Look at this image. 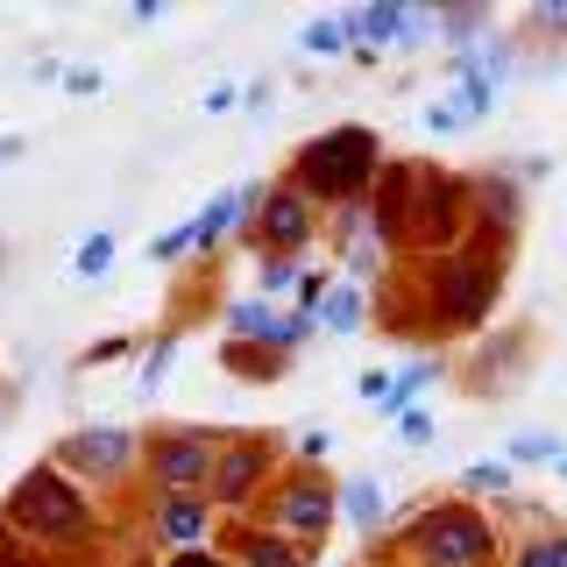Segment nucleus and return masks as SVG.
Here are the masks:
<instances>
[{
  "label": "nucleus",
  "mask_w": 567,
  "mask_h": 567,
  "mask_svg": "<svg viewBox=\"0 0 567 567\" xmlns=\"http://www.w3.org/2000/svg\"><path fill=\"white\" fill-rule=\"evenodd\" d=\"M383 164H390V156H383L377 128H362V121H333V128H319V135H306L291 150V185L306 192L312 206L341 213V206H362L369 192H377Z\"/></svg>",
  "instance_id": "obj_1"
},
{
  "label": "nucleus",
  "mask_w": 567,
  "mask_h": 567,
  "mask_svg": "<svg viewBox=\"0 0 567 567\" xmlns=\"http://www.w3.org/2000/svg\"><path fill=\"white\" fill-rule=\"evenodd\" d=\"M0 525L14 539H29L35 554H64V546H85L100 532V504L71 483L58 461H35V468L14 475L8 504H0Z\"/></svg>",
  "instance_id": "obj_2"
},
{
  "label": "nucleus",
  "mask_w": 567,
  "mask_h": 567,
  "mask_svg": "<svg viewBox=\"0 0 567 567\" xmlns=\"http://www.w3.org/2000/svg\"><path fill=\"white\" fill-rule=\"evenodd\" d=\"M398 554L404 567H496L504 539H496V518L483 504L440 496V504H419V518L398 525Z\"/></svg>",
  "instance_id": "obj_3"
},
{
  "label": "nucleus",
  "mask_w": 567,
  "mask_h": 567,
  "mask_svg": "<svg viewBox=\"0 0 567 567\" xmlns=\"http://www.w3.org/2000/svg\"><path fill=\"white\" fill-rule=\"evenodd\" d=\"M504 298V248H454V256L425 262V319L447 333H475Z\"/></svg>",
  "instance_id": "obj_4"
},
{
  "label": "nucleus",
  "mask_w": 567,
  "mask_h": 567,
  "mask_svg": "<svg viewBox=\"0 0 567 567\" xmlns=\"http://www.w3.org/2000/svg\"><path fill=\"white\" fill-rule=\"evenodd\" d=\"M277 475H284V454H277L270 433H227L220 461H213V483H206V504L220 511V525L256 518L262 496L277 489Z\"/></svg>",
  "instance_id": "obj_5"
},
{
  "label": "nucleus",
  "mask_w": 567,
  "mask_h": 567,
  "mask_svg": "<svg viewBox=\"0 0 567 567\" xmlns=\"http://www.w3.org/2000/svg\"><path fill=\"white\" fill-rule=\"evenodd\" d=\"M256 518L270 525V532H284L291 546L319 554V539L341 525V483H327V468H284V475H277V489L262 496Z\"/></svg>",
  "instance_id": "obj_6"
},
{
  "label": "nucleus",
  "mask_w": 567,
  "mask_h": 567,
  "mask_svg": "<svg viewBox=\"0 0 567 567\" xmlns=\"http://www.w3.org/2000/svg\"><path fill=\"white\" fill-rule=\"evenodd\" d=\"M142 447H150V433H135V425H79V433H64L50 447V461L85 496H100V489H121L142 468Z\"/></svg>",
  "instance_id": "obj_7"
},
{
  "label": "nucleus",
  "mask_w": 567,
  "mask_h": 567,
  "mask_svg": "<svg viewBox=\"0 0 567 567\" xmlns=\"http://www.w3.org/2000/svg\"><path fill=\"white\" fill-rule=\"evenodd\" d=\"M220 440L227 433H213V425H164V433H150V447H142V475L156 483V496H206Z\"/></svg>",
  "instance_id": "obj_8"
},
{
  "label": "nucleus",
  "mask_w": 567,
  "mask_h": 567,
  "mask_svg": "<svg viewBox=\"0 0 567 567\" xmlns=\"http://www.w3.org/2000/svg\"><path fill=\"white\" fill-rule=\"evenodd\" d=\"M248 227H256V256H298L306 262V248L319 241V206L284 177V185H262V206Z\"/></svg>",
  "instance_id": "obj_9"
},
{
  "label": "nucleus",
  "mask_w": 567,
  "mask_h": 567,
  "mask_svg": "<svg viewBox=\"0 0 567 567\" xmlns=\"http://www.w3.org/2000/svg\"><path fill=\"white\" fill-rule=\"evenodd\" d=\"M150 532H156V546H164V560L171 554H206V546L220 539V511H213L206 496H156Z\"/></svg>",
  "instance_id": "obj_10"
},
{
  "label": "nucleus",
  "mask_w": 567,
  "mask_h": 567,
  "mask_svg": "<svg viewBox=\"0 0 567 567\" xmlns=\"http://www.w3.org/2000/svg\"><path fill=\"white\" fill-rule=\"evenodd\" d=\"M256 206H262V185H220L199 213H192V256H213V248H227L248 220H256Z\"/></svg>",
  "instance_id": "obj_11"
},
{
  "label": "nucleus",
  "mask_w": 567,
  "mask_h": 567,
  "mask_svg": "<svg viewBox=\"0 0 567 567\" xmlns=\"http://www.w3.org/2000/svg\"><path fill=\"white\" fill-rule=\"evenodd\" d=\"M468 213H475V227L504 248L511 235H518V213H525V185H518V171H483V177H468Z\"/></svg>",
  "instance_id": "obj_12"
},
{
  "label": "nucleus",
  "mask_w": 567,
  "mask_h": 567,
  "mask_svg": "<svg viewBox=\"0 0 567 567\" xmlns=\"http://www.w3.org/2000/svg\"><path fill=\"white\" fill-rule=\"evenodd\" d=\"M213 546H220V554L235 560V567H312L306 546H291L284 532H270L262 518H235V525H220V539H213Z\"/></svg>",
  "instance_id": "obj_13"
},
{
  "label": "nucleus",
  "mask_w": 567,
  "mask_h": 567,
  "mask_svg": "<svg viewBox=\"0 0 567 567\" xmlns=\"http://www.w3.org/2000/svg\"><path fill=\"white\" fill-rule=\"evenodd\" d=\"M341 525H354V539H369V546H383L390 532H398V504H390L383 475L354 468L348 483H341Z\"/></svg>",
  "instance_id": "obj_14"
},
{
  "label": "nucleus",
  "mask_w": 567,
  "mask_h": 567,
  "mask_svg": "<svg viewBox=\"0 0 567 567\" xmlns=\"http://www.w3.org/2000/svg\"><path fill=\"white\" fill-rule=\"evenodd\" d=\"M440 377H447V362H440V354H412V362H398V369H390V398H383V412H377V419L398 425L404 412H419L425 390H433Z\"/></svg>",
  "instance_id": "obj_15"
},
{
  "label": "nucleus",
  "mask_w": 567,
  "mask_h": 567,
  "mask_svg": "<svg viewBox=\"0 0 567 567\" xmlns=\"http://www.w3.org/2000/svg\"><path fill=\"white\" fill-rule=\"evenodd\" d=\"M369 312H377V306H369L362 284H354V277H333L327 298H319V333H341V341H354V333L369 327Z\"/></svg>",
  "instance_id": "obj_16"
},
{
  "label": "nucleus",
  "mask_w": 567,
  "mask_h": 567,
  "mask_svg": "<svg viewBox=\"0 0 567 567\" xmlns=\"http://www.w3.org/2000/svg\"><path fill=\"white\" fill-rule=\"evenodd\" d=\"M270 327H277V306L270 298H235V306H227V333H235V348H262L270 341Z\"/></svg>",
  "instance_id": "obj_17"
},
{
  "label": "nucleus",
  "mask_w": 567,
  "mask_h": 567,
  "mask_svg": "<svg viewBox=\"0 0 567 567\" xmlns=\"http://www.w3.org/2000/svg\"><path fill=\"white\" fill-rule=\"evenodd\" d=\"M560 454H567V440L546 433V425H525V433L504 440V461H511V468H554Z\"/></svg>",
  "instance_id": "obj_18"
},
{
  "label": "nucleus",
  "mask_w": 567,
  "mask_h": 567,
  "mask_svg": "<svg viewBox=\"0 0 567 567\" xmlns=\"http://www.w3.org/2000/svg\"><path fill=\"white\" fill-rule=\"evenodd\" d=\"M511 567H567V525H532L511 546Z\"/></svg>",
  "instance_id": "obj_19"
},
{
  "label": "nucleus",
  "mask_w": 567,
  "mask_h": 567,
  "mask_svg": "<svg viewBox=\"0 0 567 567\" xmlns=\"http://www.w3.org/2000/svg\"><path fill=\"white\" fill-rule=\"evenodd\" d=\"M114 256H121V235H114V227H93V235L71 248V277H79V284H100L106 270H114Z\"/></svg>",
  "instance_id": "obj_20"
},
{
  "label": "nucleus",
  "mask_w": 567,
  "mask_h": 567,
  "mask_svg": "<svg viewBox=\"0 0 567 567\" xmlns=\"http://www.w3.org/2000/svg\"><path fill=\"white\" fill-rule=\"evenodd\" d=\"M298 277H306V262L298 256H256V298H291L298 291Z\"/></svg>",
  "instance_id": "obj_21"
},
{
  "label": "nucleus",
  "mask_w": 567,
  "mask_h": 567,
  "mask_svg": "<svg viewBox=\"0 0 567 567\" xmlns=\"http://www.w3.org/2000/svg\"><path fill=\"white\" fill-rule=\"evenodd\" d=\"M298 50H306V58H348V22L341 14H319V22L298 29Z\"/></svg>",
  "instance_id": "obj_22"
},
{
  "label": "nucleus",
  "mask_w": 567,
  "mask_h": 567,
  "mask_svg": "<svg viewBox=\"0 0 567 567\" xmlns=\"http://www.w3.org/2000/svg\"><path fill=\"white\" fill-rule=\"evenodd\" d=\"M511 475H518L511 461H468V468H461V496H468V504L475 496H511Z\"/></svg>",
  "instance_id": "obj_23"
},
{
  "label": "nucleus",
  "mask_w": 567,
  "mask_h": 567,
  "mask_svg": "<svg viewBox=\"0 0 567 567\" xmlns=\"http://www.w3.org/2000/svg\"><path fill=\"white\" fill-rule=\"evenodd\" d=\"M419 128L433 135V142H454V135H468V121H461V106L440 93V100H425V114H419Z\"/></svg>",
  "instance_id": "obj_24"
},
{
  "label": "nucleus",
  "mask_w": 567,
  "mask_h": 567,
  "mask_svg": "<svg viewBox=\"0 0 567 567\" xmlns=\"http://www.w3.org/2000/svg\"><path fill=\"white\" fill-rule=\"evenodd\" d=\"M171 362H177V333H156L150 341V354H142V390H156L171 377Z\"/></svg>",
  "instance_id": "obj_25"
},
{
  "label": "nucleus",
  "mask_w": 567,
  "mask_h": 567,
  "mask_svg": "<svg viewBox=\"0 0 567 567\" xmlns=\"http://www.w3.org/2000/svg\"><path fill=\"white\" fill-rule=\"evenodd\" d=\"M425 43H440V14H433V8H412V14H404L398 50H425Z\"/></svg>",
  "instance_id": "obj_26"
},
{
  "label": "nucleus",
  "mask_w": 567,
  "mask_h": 567,
  "mask_svg": "<svg viewBox=\"0 0 567 567\" xmlns=\"http://www.w3.org/2000/svg\"><path fill=\"white\" fill-rule=\"evenodd\" d=\"M398 440H404V447H433V440H440V419L419 404V412H404V419H398Z\"/></svg>",
  "instance_id": "obj_27"
},
{
  "label": "nucleus",
  "mask_w": 567,
  "mask_h": 567,
  "mask_svg": "<svg viewBox=\"0 0 567 567\" xmlns=\"http://www.w3.org/2000/svg\"><path fill=\"white\" fill-rule=\"evenodd\" d=\"M150 262H192V220L171 227V235H156L150 241Z\"/></svg>",
  "instance_id": "obj_28"
},
{
  "label": "nucleus",
  "mask_w": 567,
  "mask_h": 567,
  "mask_svg": "<svg viewBox=\"0 0 567 567\" xmlns=\"http://www.w3.org/2000/svg\"><path fill=\"white\" fill-rule=\"evenodd\" d=\"M327 454H333V433L327 425H306L298 433V468H327Z\"/></svg>",
  "instance_id": "obj_29"
},
{
  "label": "nucleus",
  "mask_w": 567,
  "mask_h": 567,
  "mask_svg": "<svg viewBox=\"0 0 567 567\" xmlns=\"http://www.w3.org/2000/svg\"><path fill=\"white\" fill-rule=\"evenodd\" d=\"M135 348H142V341H128V333H106L100 348L79 354V369H106V362H121V354H135Z\"/></svg>",
  "instance_id": "obj_30"
},
{
  "label": "nucleus",
  "mask_w": 567,
  "mask_h": 567,
  "mask_svg": "<svg viewBox=\"0 0 567 567\" xmlns=\"http://www.w3.org/2000/svg\"><path fill=\"white\" fill-rule=\"evenodd\" d=\"M58 85H64V93H71V100H93V93H100V85H106V71H100V64H71V71H64V79H58Z\"/></svg>",
  "instance_id": "obj_31"
},
{
  "label": "nucleus",
  "mask_w": 567,
  "mask_h": 567,
  "mask_svg": "<svg viewBox=\"0 0 567 567\" xmlns=\"http://www.w3.org/2000/svg\"><path fill=\"white\" fill-rule=\"evenodd\" d=\"M525 22L539 29V35H567V0H539V8H532Z\"/></svg>",
  "instance_id": "obj_32"
},
{
  "label": "nucleus",
  "mask_w": 567,
  "mask_h": 567,
  "mask_svg": "<svg viewBox=\"0 0 567 567\" xmlns=\"http://www.w3.org/2000/svg\"><path fill=\"white\" fill-rule=\"evenodd\" d=\"M354 390H362L369 412H383V398H390V369H362V383H354Z\"/></svg>",
  "instance_id": "obj_33"
},
{
  "label": "nucleus",
  "mask_w": 567,
  "mask_h": 567,
  "mask_svg": "<svg viewBox=\"0 0 567 567\" xmlns=\"http://www.w3.org/2000/svg\"><path fill=\"white\" fill-rule=\"evenodd\" d=\"M164 567H235V560H227L220 546H206V554H171Z\"/></svg>",
  "instance_id": "obj_34"
},
{
  "label": "nucleus",
  "mask_w": 567,
  "mask_h": 567,
  "mask_svg": "<svg viewBox=\"0 0 567 567\" xmlns=\"http://www.w3.org/2000/svg\"><path fill=\"white\" fill-rule=\"evenodd\" d=\"M241 100V85L235 79H220V85H213V93H206V114H227V106H235Z\"/></svg>",
  "instance_id": "obj_35"
},
{
  "label": "nucleus",
  "mask_w": 567,
  "mask_h": 567,
  "mask_svg": "<svg viewBox=\"0 0 567 567\" xmlns=\"http://www.w3.org/2000/svg\"><path fill=\"white\" fill-rule=\"evenodd\" d=\"M241 106H248V121H262V106H270V85L256 79V85H248V93H241Z\"/></svg>",
  "instance_id": "obj_36"
},
{
  "label": "nucleus",
  "mask_w": 567,
  "mask_h": 567,
  "mask_svg": "<svg viewBox=\"0 0 567 567\" xmlns=\"http://www.w3.org/2000/svg\"><path fill=\"white\" fill-rule=\"evenodd\" d=\"M135 29H150V22H164V0H135V14H128Z\"/></svg>",
  "instance_id": "obj_37"
},
{
  "label": "nucleus",
  "mask_w": 567,
  "mask_h": 567,
  "mask_svg": "<svg viewBox=\"0 0 567 567\" xmlns=\"http://www.w3.org/2000/svg\"><path fill=\"white\" fill-rule=\"evenodd\" d=\"M22 156V135H0V164H14Z\"/></svg>",
  "instance_id": "obj_38"
},
{
  "label": "nucleus",
  "mask_w": 567,
  "mask_h": 567,
  "mask_svg": "<svg viewBox=\"0 0 567 567\" xmlns=\"http://www.w3.org/2000/svg\"><path fill=\"white\" fill-rule=\"evenodd\" d=\"M554 475H560V483H567V454H560V461H554Z\"/></svg>",
  "instance_id": "obj_39"
},
{
  "label": "nucleus",
  "mask_w": 567,
  "mask_h": 567,
  "mask_svg": "<svg viewBox=\"0 0 567 567\" xmlns=\"http://www.w3.org/2000/svg\"><path fill=\"white\" fill-rule=\"evenodd\" d=\"M354 567H383V560H354Z\"/></svg>",
  "instance_id": "obj_40"
},
{
  "label": "nucleus",
  "mask_w": 567,
  "mask_h": 567,
  "mask_svg": "<svg viewBox=\"0 0 567 567\" xmlns=\"http://www.w3.org/2000/svg\"><path fill=\"white\" fill-rule=\"evenodd\" d=\"M0 412H8V390H0Z\"/></svg>",
  "instance_id": "obj_41"
}]
</instances>
